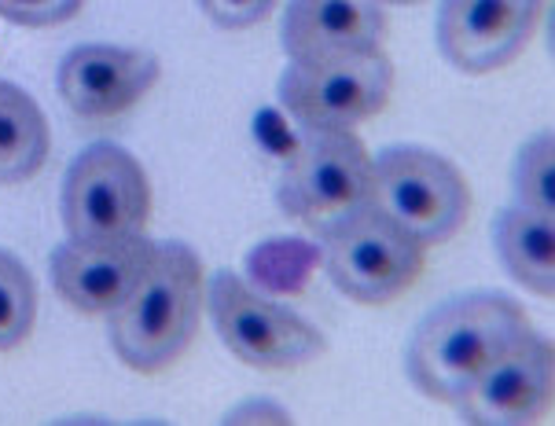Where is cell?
<instances>
[{"label":"cell","instance_id":"14","mask_svg":"<svg viewBox=\"0 0 555 426\" xmlns=\"http://www.w3.org/2000/svg\"><path fill=\"white\" fill-rule=\"evenodd\" d=\"M496 250L504 269L526 291L552 298L555 291V217L533 214L515 203L496 217Z\"/></svg>","mask_w":555,"mask_h":426},{"label":"cell","instance_id":"5","mask_svg":"<svg viewBox=\"0 0 555 426\" xmlns=\"http://www.w3.org/2000/svg\"><path fill=\"white\" fill-rule=\"evenodd\" d=\"M372 203V155L353 129H306L280 177V206L324 235Z\"/></svg>","mask_w":555,"mask_h":426},{"label":"cell","instance_id":"9","mask_svg":"<svg viewBox=\"0 0 555 426\" xmlns=\"http://www.w3.org/2000/svg\"><path fill=\"white\" fill-rule=\"evenodd\" d=\"M544 0H446L438 49L464 74H489L519 60L541 23Z\"/></svg>","mask_w":555,"mask_h":426},{"label":"cell","instance_id":"15","mask_svg":"<svg viewBox=\"0 0 555 426\" xmlns=\"http://www.w3.org/2000/svg\"><path fill=\"white\" fill-rule=\"evenodd\" d=\"M49 158V121L18 85L0 81V184H23Z\"/></svg>","mask_w":555,"mask_h":426},{"label":"cell","instance_id":"13","mask_svg":"<svg viewBox=\"0 0 555 426\" xmlns=\"http://www.w3.org/2000/svg\"><path fill=\"white\" fill-rule=\"evenodd\" d=\"M387 23L383 0H287L280 41L291 60H320L332 52L383 49Z\"/></svg>","mask_w":555,"mask_h":426},{"label":"cell","instance_id":"2","mask_svg":"<svg viewBox=\"0 0 555 426\" xmlns=\"http://www.w3.org/2000/svg\"><path fill=\"white\" fill-rule=\"evenodd\" d=\"M203 312V261L184 243H155L152 264L111 317L115 353L140 375L163 372L192 346Z\"/></svg>","mask_w":555,"mask_h":426},{"label":"cell","instance_id":"17","mask_svg":"<svg viewBox=\"0 0 555 426\" xmlns=\"http://www.w3.org/2000/svg\"><path fill=\"white\" fill-rule=\"evenodd\" d=\"M512 184L519 206L533 214L555 217V137L541 132L519 151L512 169Z\"/></svg>","mask_w":555,"mask_h":426},{"label":"cell","instance_id":"20","mask_svg":"<svg viewBox=\"0 0 555 426\" xmlns=\"http://www.w3.org/2000/svg\"><path fill=\"white\" fill-rule=\"evenodd\" d=\"M390 4H423V0H390Z\"/></svg>","mask_w":555,"mask_h":426},{"label":"cell","instance_id":"8","mask_svg":"<svg viewBox=\"0 0 555 426\" xmlns=\"http://www.w3.org/2000/svg\"><path fill=\"white\" fill-rule=\"evenodd\" d=\"M210 317L221 343L243 364L261 372H295L324 357L327 338L276 301L254 295L236 272H218L210 283Z\"/></svg>","mask_w":555,"mask_h":426},{"label":"cell","instance_id":"4","mask_svg":"<svg viewBox=\"0 0 555 426\" xmlns=\"http://www.w3.org/2000/svg\"><path fill=\"white\" fill-rule=\"evenodd\" d=\"M393 92V63L383 49L291 60L280 78V103L306 129H357L379 115Z\"/></svg>","mask_w":555,"mask_h":426},{"label":"cell","instance_id":"7","mask_svg":"<svg viewBox=\"0 0 555 426\" xmlns=\"http://www.w3.org/2000/svg\"><path fill=\"white\" fill-rule=\"evenodd\" d=\"M372 203L420 243H446L467 224L472 188L464 173L427 147H387L372 163Z\"/></svg>","mask_w":555,"mask_h":426},{"label":"cell","instance_id":"6","mask_svg":"<svg viewBox=\"0 0 555 426\" xmlns=\"http://www.w3.org/2000/svg\"><path fill=\"white\" fill-rule=\"evenodd\" d=\"M152 217L144 166L118 144L85 147L63 181V224L74 243H115L140 235Z\"/></svg>","mask_w":555,"mask_h":426},{"label":"cell","instance_id":"1","mask_svg":"<svg viewBox=\"0 0 555 426\" xmlns=\"http://www.w3.org/2000/svg\"><path fill=\"white\" fill-rule=\"evenodd\" d=\"M533 335L519 301L504 295H467L438 306L416 327L409 343V378L420 393L441 404H456V397L475 383V375Z\"/></svg>","mask_w":555,"mask_h":426},{"label":"cell","instance_id":"19","mask_svg":"<svg viewBox=\"0 0 555 426\" xmlns=\"http://www.w3.org/2000/svg\"><path fill=\"white\" fill-rule=\"evenodd\" d=\"M199 4L224 30H247L276 8V0H199Z\"/></svg>","mask_w":555,"mask_h":426},{"label":"cell","instance_id":"11","mask_svg":"<svg viewBox=\"0 0 555 426\" xmlns=\"http://www.w3.org/2000/svg\"><path fill=\"white\" fill-rule=\"evenodd\" d=\"M155 243L144 232L115 243H63L52 254V283L60 298L85 317H107L152 264Z\"/></svg>","mask_w":555,"mask_h":426},{"label":"cell","instance_id":"12","mask_svg":"<svg viewBox=\"0 0 555 426\" xmlns=\"http://www.w3.org/2000/svg\"><path fill=\"white\" fill-rule=\"evenodd\" d=\"M163 66L152 52L81 44L60 63V96L81 118H118L155 89Z\"/></svg>","mask_w":555,"mask_h":426},{"label":"cell","instance_id":"18","mask_svg":"<svg viewBox=\"0 0 555 426\" xmlns=\"http://www.w3.org/2000/svg\"><path fill=\"white\" fill-rule=\"evenodd\" d=\"M85 0H0V18L15 26H60L81 12Z\"/></svg>","mask_w":555,"mask_h":426},{"label":"cell","instance_id":"10","mask_svg":"<svg viewBox=\"0 0 555 426\" xmlns=\"http://www.w3.org/2000/svg\"><path fill=\"white\" fill-rule=\"evenodd\" d=\"M552 338L526 335L496 357L456 397V409L475 426H526L552 412Z\"/></svg>","mask_w":555,"mask_h":426},{"label":"cell","instance_id":"3","mask_svg":"<svg viewBox=\"0 0 555 426\" xmlns=\"http://www.w3.org/2000/svg\"><path fill=\"white\" fill-rule=\"evenodd\" d=\"M327 276L346 298L361 306H387L412 287L427 269V243L375 203L324 232Z\"/></svg>","mask_w":555,"mask_h":426},{"label":"cell","instance_id":"16","mask_svg":"<svg viewBox=\"0 0 555 426\" xmlns=\"http://www.w3.org/2000/svg\"><path fill=\"white\" fill-rule=\"evenodd\" d=\"M37 320V283L12 250L0 246V353L26 343Z\"/></svg>","mask_w":555,"mask_h":426}]
</instances>
